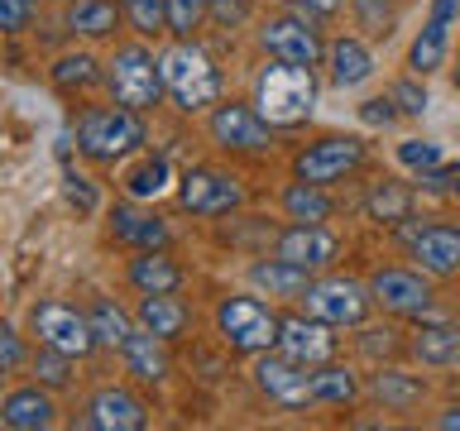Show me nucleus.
Masks as SVG:
<instances>
[{"label":"nucleus","mask_w":460,"mask_h":431,"mask_svg":"<svg viewBox=\"0 0 460 431\" xmlns=\"http://www.w3.org/2000/svg\"><path fill=\"white\" fill-rule=\"evenodd\" d=\"M158 77H164V92L172 96V106L182 115H201L221 101V72L192 39H178L158 57Z\"/></svg>","instance_id":"nucleus-1"},{"label":"nucleus","mask_w":460,"mask_h":431,"mask_svg":"<svg viewBox=\"0 0 460 431\" xmlns=\"http://www.w3.org/2000/svg\"><path fill=\"white\" fill-rule=\"evenodd\" d=\"M316 106V77L312 67H293V63H279L259 72L254 82V110L264 115L269 125H297L307 120Z\"/></svg>","instance_id":"nucleus-2"},{"label":"nucleus","mask_w":460,"mask_h":431,"mask_svg":"<svg viewBox=\"0 0 460 431\" xmlns=\"http://www.w3.org/2000/svg\"><path fill=\"white\" fill-rule=\"evenodd\" d=\"M144 144V120L139 110L129 106H86L77 115V149L86 158H96V163H115V158H125L129 149H139Z\"/></svg>","instance_id":"nucleus-3"},{"label":"nucleus","mask_w":460,"mask_h":431,"mask_svg":"<svg viewBox=\"0 0 460 431\" xmlns=\"http://www.w3.org/2000/svg\"><path fill=\"white\" fill-rule=\"evenodd\" d=\"M106 86L111 96L129 110H149L164 96V77H158V57L144 43H120L115 57L106 63Z\"/></svg>","instance_id":"nucleus-4"},{"label":"nucleus","mask_w":460,"mask_h":431,"mask_svg":"<svg viewBox=\"0 0 460 431\" xmlns=\"http://www.w3.org/2000/svg\"><path fill=\"white\" fill-rule=\"evenodd\" d=\"M216 330L230 350L240 355H259L279 340V316H273L259 297H226L216 307Z\"/></svg>","instance_id":"nucleus-5"},{"label":"nucleus","mask_w":460,"mask_h":431,"mask_svg":"<svg viewBox=\"0 0 460 431\" xmlns=\"http://www.w3.org/2000/svg\"><path fill=\"white\" fill-rule=\"evenodd\" d=\"M29 326H34L39 345H49V350H63L72 359H86L96 350V336H92V321H86V312L67 307V302H34V312H29Z\"/></svg>","instance_id":"nucleus-6"},{"label":"nucleus","mask_w":460,"mask_h":431,"mask_svg":"<svg viewBox=\"0 0 460 431\" xmlns=\"http://www.w3.org/2000/svg\"><path fill=\"white\" fill-rule=\"evenodd\" d=\"M307 312L326 326H359L369 316V287L355 283V278H322V283H307Z\"/></svg>","instance_id":"nucleus-7"},{"label":"nucleus","mask_w":460,"mask_h":431,"mask_svg":"<svg viewBox=\"0 0 460 431\" xmlns=\"http://www.w3.org/2000/svg\"><path fill=\"white\" fill-rule=\"evenodd\" d=\"M178 201L192 216H226L244 201V187H240L235 172L192 168V172H182V182H178Z\"/></svg>","instance_id":"nucleus-8"},{"label":"nucleus","mask_w":460,"mask_h":431,"mask_svg":"<svg viewBox=\"0 0 460 431\" xmlns=\"http://www.w3.org/2000/svg\"><path fill=\"white\" fill-rule=\"evenodd\" d=\"M359 163H365V144L359 139H341V135H331V139H316L307 144L297 158H293V172L302 182H316V187H326V182H341L345 172H355Z\"/></svg>","instance_id":"nucleus-9"},{"label":"nucleus","mask_w":460,"mask_h":431,"mask_svg":"<svg viewBox=\"0 0 460 431\" xmlns=\"http://www.w3.org/2000/svg\"><path fill=\"white\" fill-rule=\"evenodd\" d=\"M254 383H259V393H269L279 408H307V402H312V374H307V365L288 359L283 350H273V355L259 350Z\"/></svg>","instance_id":"nucleus-10"},{"label":"nucleus","mask_w":460,"mask_h":431,"mask_svg":"<svg viewBox=\"0 0 460 431\" xmlns=\"http://www.w3.org/2000/svg\"><path fill=\"white\" fill-rule=\"evenodd\" d=\"M307 14H316L312 5H302V20L297 14H283V20H269L264 24V48L279 57V63H293V67H316L322 63V34L307 24Z\"/></svg>","instance_id":"nucleus-11"},{"label":"nucleus","mask_w":460,"mask_h":431,"mask_svg":"<svg viewBox=\"0 0 460 431\" xmlns=\"http://www.w3.org/2000/svg\"><path fill=\"white\" fill-rule=\"evenodd\" d=\"M211 139L221 144V149H235V154H264L273 144L264 115L254 106H235V101H226V106L211 110Z\"/></svg>","instance_id":"nucleus-12"},{"label":"nucleus","mask_w":460,"mask_h":431,"mask_svg":"<svg viewBox=\"0 0 460 431\" xmlns=\"http://www.w3.org/2000/svg\"><path fill=\"white\" fill-rule=\"evenodd\" d=\"M273 345H279L288 359L307 365V369L326 365V359L336 355V336H331V326L316 321L312 312L307 316H279V340H273Z\"/></svg>","instance_id":"nucleus-13"},{"label":"nucleus","mask_w":460,"mask_h":431,"mask_svg":"<svg viewBox=\"0 0 460 431\" xmlns=\"http://www.w3.org/2000/svg\"><path fill=\"white\" fill-rule=\"evenodd\" d=\"M369 302H379L384 312H398V316H422L431 307V287L412 268H379L369 278Z\"/></svg>","instance_id":"nucleus-14"},{"label":"nucleus","mask_w":460,"mask_h":431,"mask_svg":"<svg viewBox=\"0 0 460 431\" xmlns=\"http://www.w3.org/2000/svg\"><path fill=\"white\" fill-rule=\"evenodd\" d=\"M144 422H149V402L139 393H129V388H101V393H92L86 417H82V427H92V431H139Z\"/></svg>","instance_id":"nucleus-15"},{"label":"nucleus","mask_w":460,"mask_h":431,"mask_svg":"<svg viewBox=\"0 0 460 431\" xmlns=\"http://www.w3.org/2000/svg\"><path fill=\"white\" fill-rule=\"evenodd\" d=\"M456 20H460V0H431V14H427L422 34H417V43H412V72L417 77H427V72H437L446 63Z\"/></svg>","instance_id":"nucleus-16"},{"label":"nucleus","mask_w":460,"mask_h":431,"mask_svg":"<svg viewBox=\"0 0 460 431\" xmlns=\"http://www.w3.org/2000/svg\"><path fill=\"white\" fill-rule=\"evenodd\" d=\"M336 235H331L326 225H307V221H297V225H288L283 235H279V259H288V264H302V268H326L331 259H336Z\"/></svg>","instance_id":"nucleus-17"},{"label":"nucleus","mask_w":460,"mask_h":431,"mask_svg":"<svg viewBox=\"0 0 460 431\" xmlns=\"http://www.w3.org/2000/svg\"><path fill=\"white\" fill-rule=\"evenodd\" d=\"M412 259L422 264V273H437V278L460 273V230L456 225H422L412 235Z\"/></svg>","instance_id":"nucleus-18"},{"label":"nucleus","mask_w":460,"mask_h":431,"mask_svg":"<svg viewBox=\"0 0 460 431\" xmlns=\"http://www.w3.org/2000/svg\"><path fill=\"white\" fill-rule=\"evenodd\" d=\"M0 417H5V427H14V431H49L58 422V408H53V398L43 393V383H29V388L5 393Z\"/></svg>","instance_id":"nucleus-19"},{"label":"nucleus","mask_w":460,"mask_h":431,"mask_svg":"<svg viewBox=\"0 0 460 431\" xmlns=\"http://www.w3.org/2000/svg\"><path fill=\"white\" fill-rule=\"evenodd\" d=\"M120 359H125V369L135 374L139 383H164L168 379V350H164V340H158L154 330H144V326H135L125 336Z\"/></svg>","instance_id":"nucleus-20"},{"label":"nucleus","mask_w":460,"mask_h":431,"mask_svg":"<svg viewBox=\"0 0 460 431\" xmlns=\"http://www.w3.org/2000/svg\"><path fill=\"white\" fill-rule=\"evenodd\" d=\"M120 20H125L120 0H67L63 10V24L82 39H111L120 29Z\"/></svg>","instance_id":"nucleus-21"},{"label":"nucleus","mask_w":460,"mask_h":431,"mask_svg":"<svg viewBox=\"0 0 460 431\" xmlns=\"http://www.w3.org/2000/svg\"><path fill=\"white\" fill-rule=\"evenodd\" d=\"M111 235L129 244V250H164L168 244V225L149 211H135V207H115L111 216Z\"/></svg>","instance_id":"nucleus-22"},{"label":"nucleus","mask_w":460,"mask_h":431,"mask_svg":"<svg viewBox=\"0 0 460 431\" xmlns=\"http://www.w3.org/2000/svg\"><path fill=\"white\" fill-rule=\"evenodd\" d=\"M125 278L135 283L139 293H178V287H182V268L172 264L164 250H139L135 259H129Z\"/></svg>","instance_id":"nucleus-23"},{"label":"nucleus","mask_w":460,"mask_h":431,"mask_svg":"<svg viewBox=\"0 0 460 431\" xmlns=\"http://www.w3.org/2000/svg\"><path fill=\"white\" fill-rule=\"evenodd\" d=\"M139 326L144 330H154L158 340H178L182 330H187V307L172 293H139Z\"/></svg>","instance_id":"nucleus-24"},{"label":"nucleus","mask_w":460,"mask_h":431,"mask_svg":"<svg viewBox=\"0 0 460 431\" xmlns=\"http://www.w3.org/2000/svg\"><path fill=\"white\" fill-rule=\"evenodd\" d=\"M250 283L269 297H302L307 283H312V268L288 264V259H259V264L250 268Z\"/></svg>","instance_id":"nucleus-25"},{"label":"nucleus","mask_w":460,"mask_h":431,"mask_svg":"<svg viewBox=\"0 0 460 431\" xmlns=\"http://www.w3.org/2000/svg\"><path fill=\"white\" fill-rule=\"evenodd\" d=\"M326 63H331V82L341 86V92H350V86H359V82H369L374 77V57H369V48L359 39H336L326 48Z\"/></svg>","instance_id":"nucleus-26"},{"label":"nucleus","mask_w":460,"mask_h":431,"mask_svg":"<svg viewBox=\"0 0 460 431\" xmlns=\"http://www.w3.org/2000/svg\"><path fill=\"white\" fill-rule=\"evenodd\" d=\"M408 350L422 359V365H460V326H451V321H431V326H422L417 336L408 340Z\"/></svg>","instance_id":"nucleus-27"},{"label":"nucleus","mask_w":460,"mask_h":431,"mask_svg":"<svg viewBox=\"0 0 460 431\" xmlns=\"http://www.w3.org/2000/svg\"><path fill=\"white\" fill-rule=\"evenodd\" d=\"M86 321H92V336H96V345H111V350H120L125 336L135 330V321H129V312H125V307H115L111 297H96L92 307H86Z\"/></svg>","instance_id":"nucleus-28"},{"label":"nucleus","mask_w":460,"mask_h":431,"mask_svg":"<svg viewBox=\"0 0 460 431\" xmlns=\"http://www.w3.org/2000/svg\"><path fill=\"white\" fill-rule=\"evenodd\" d=\"M168 182H172L168 158H164V154H154V158H144V163H135V168L125 172V197H129V201H149V197L164 192Z\"/></svg>","instance_id":"nucleus-29"},{"label":"nucleus","mask_w":460,"mask_h":431,"mask_svg":"<svg viewBox=\"0 0 460 431\" xmlns=\"http://www.w3.org/2000/svg\"><path fill=\"white\" fill-rule=\"evenodd\" d=\"M283 211L288 216H293V221H307V225H322L326 221V216H331V197L322 192V187H316V182H293V187H288V192H283Z\"/></svg>","instance_id":"nucleus-30"},{"label":"nucleus","mask_w":460,"mask_h":431,"mask_svg":"<svg viewBox=\"0 0 460 431\" xmlns=\"http://www.w3.org/2000/svg\"><path fill=\"white\" fill-rule=\"evenodd\" d=\"M359 379L341 365H316L312 369V402H355Z\"/></svg>","instance_id":"nucleus-31"},{"label":"nucleus","mask_w":460,"mask_h":431,"mask_svg":"<svg viewBox=\"0 0 460 431\" xmlns=\"http://www.w3.org/2000/svg\"><path fill=\"white\" fill-rule=\"evenodd\" d=\"M369 393L384 402V408L394 412H408L417 398H422V379H412V374H398V369H384L379 379L369 383Z\"/></svg>","instance_id":"nucleus-32"},{"label":"nucleus","mask_w":460,"mask_h":431,"mask_svg":"<svg viewBox=\"0 0 460 431\" xmlns=\"http://www.w3.org/2000/svg\"><path fill=\"white\" fill-rule=\"evenodd\" d=\"M365 207H369L374 221L398 225V221H408V216H412V192H408V187H398V182H379V187L369 192Z\"/></svg>","instance_id":"nucleus-33"},{"label":"nucleus","mask_w":460,"mask_h":431,"mask_svg":"<svg viewBox=\"0 0 460 431\" xmlns=\"http://www.w3.org/2000/svg\"><path fill=\"white\" fill-rule=\"evenodd\" d=\"M101 77V63L92 53H63L53 63V86H63V92H72V86H92Z\"/></svg>","instance_id":"nucleus-34"},{"label":"nucleus","mask_w":460,"mask_h":431,"mask_svg":"<svg viewBox=\"0 0 460 431\" xmlns=\"http://www.w3.org/2000/svg\"><path fill=\"white\" fill-rule=\"evenodd\" d=\"M120 14L135 24V34H144V39H154V34L168 29V5L164 0H120Z\"/></svg>","instance_id":"nucleus-35"},{"label":"nucleus","mask_w":460,"mask_h":431,"mask_svg":"<svg viewBox=\"0 0 460 431\" xmlns=\"http://www.w3.org/2000/svg\"><path fill=\"white\" fill-rule=\"evenodd\" d=\"M29 365H34V379H39L43 388H67V383H72V355H63V350L39 345V355L29 359Z\"/></svg>","instance_id":"nucleus-36"},{"label":"nucleus","mask_w":460,"mask_h":431,"mask_svg":"<svg viewBox=\"0 0 460 431\" xmlns=\"http://www.w3.org/2000/svg\"><path fill=\"white\" fill-rule=\"evenodd\" d=\"M168 5V34L172 39H192L201 20H207V0H164Z\"/></svg>","instance_id":"nucleus-37"},{"label":"nucleus","mask_w":460,"mask_h":431,"mask_svg":"<svg viewBox=\"0 0 460 431\" xmlns=\"http://www.w3.org/2000/svg\"><path fill=\"white\" fill-rule=\"evenodd\" d=\"M398 163H408L417 172H431V168L446 163V149H441V144H431V139H402L398 144Z\"/></svg>","instance_id":"nucleus-38"},{"label":"nucleus","mask_w":460,"mask_h":431,"mask_svg":"<svg viewBox=\"0 0 460 431\" xmlns=\"http://www.w3.org/2000/svg\"><path fill=\"white\" fill-rule=\"evenodd\" d=\"M39 0H0V34H20V29L34 24Z\"/></svg>","instance_id":"nucleus-39"},{"label":"nucleus","mask_w":460,"mask_h":431,"mask_svg":"<svg viewBox=\"0 0 460 431\" xmlns=\"http://www.w3.org/2000/svg\"><path fill=\"white\" fill-rule=\"evenodd\" d=\"M29 359V350H24V336L14 330L10 321H0V374H10V369H20Z\"/></svg>","instance_id":"nucleus-40"},{"label":"nucleus","mask_w":460,"mask_h":431,"mask_svg":"<svg viewBox=\"0 0 460 431\" xmlns=\"http://www.w3.org/2000/svg\"><path fill=\"white\" fill-rule=\"evenodd\" d=\"M355 14H359V24L369 29V34H388V0H355Z\"/></svg>","instance_id":"nucleus-41"},{"label":"nucleus","mask_w":460,"mask_h":431,"mask_svg":"<svg viewBox=\"0 0 460 431\" xmlns=\"http://www.w3.org/2000/svg\"><path fill=\"white\" fill-rule=\"evenodd\" d=\"M394 106L402 110V115H422L427 110V92L417 82H398L394 86Z\"/></svg>","instance_id":"nucleus-42"},{"label":"nucleus","mask_w":460,"mask_h":431,"mask_svg":"<svg viewBox=\"0 0 460 431\" xmlns=\"http://www.w3.org/2000/svg\"><path fill=\"white\" fill-rule=\"evenodd\" d=\"M207 14H216V24H240L244 20V0H207Z\"/></svg>","instance_id":"nucleus-43"},{"label":"nucleus","mask_w":460,"mask_h":431,"mask_svg":"<svg viewBox=\"0 0 460 431\" xmlns=\"http://www.w3.org/2000/svg\"><path fill=\"white\" fill-rule=\"evenodd\" d=\"M359 115H365L369 125H394V96H379V101H365V106H359Z\"/></svg>","instance_id":"nucleus-44"},{"label":"nucleus","mask_w":460,"mask_h":431,"mask_svg":"<svg viewBox=\"0 0 460 431\" xmlns=\"http://www.w3.org/2000/svg\"><path fill=\"white\" fill-rule=\"evenodd\" d=\"M394 336H398L394 326H384V330H365V336H359V345H365L369 355H379V345H384V350H398V340H394Z\"/></svg>","instance_id":"nucleus-45"},{"label":"nucleus","mask_w":460,"mask_h":431,"mask_svg":"<svg viewBox=\"0 0 460 431\" xmlns=\"http://www.w3.org/2000/svg\"><path fill=\"white\" fill-rule=\"evenodd\" d=\"M67 192H72V201H77L82 211H92V207H96V192L86 187V178H77V172H67Z\"/></svg>","instance_id":"nucleus-46"},{"label":"nucleus","mask_w":460,"mask_h":431,"mask_svg":"<svg viewBox=\"0 0 460 431\" xmlns=\"http://www.w3.org/2000/svg\"><path fill=\"white\" fill-rule=\"evenodd\" d=\"M437 422H441L446 431H460V402H456V408H446V412L437 417Z\"/></svg>","instance_id":"nucleus-47"},{"label":"nucleus","mask_w":460,"mask_h":431,"mask_svg":"<svg viewBox=\"0 0 460 431\" xmlns=\"http://www.w3.org/2000/svg\"><path fill=\"white\" fill-rule=\"evenodd\" d=\"M302 5H312L316 14H336V10H341V0H302Z\"/></svg>","instance_id":"nucleus-48"},{"label":"nucleus","mask_w":460,"mask_h":431,"mask_svg":"<svg viewBox=\"0 0 460 431\" xmlns=\"http://www.w3.org/2000/svg\"><path fill=\"white\" fill-rule=\"evenodd\" d=\"M456 86H460V67H456Z\"/></svg>","instance_id":"nucleus-49"},{"label":"nucleus","mask_w":460,"mask_h":431,"mask_svg":"<svg viewBox=\"0 0 460 431\" xmlns=\"http://www.w3.org/2000/svg\"><path fill=\"white\" fill-rule=\"evenodd\" d=\"M456 197H460V182H456Z\"/></svg>","instance_id":"nucleus-50"},{"label":"nucleus","mask_w":460,"mask_h":431,"mask_svg":"<svg viewBox=\"0 0 460 431\" xmlns=\"http://www.w3.org/2000/svg\"><path fill=\"white\" fill-rule=\"evenodd\" d=\"M0 427H5V417H0Z\"/></svg>","instance_id":"nucleus-51"},{"label":"nucleus","mask_w":460,"mask_h":431,"mask_svg":"<svg viewBox=\"0 0 460 431\" xmlns=\"http://www.w3.org/2000/svg\"><path fill=\"white\" fill-rule=\"evenodd\" d=\"M0 379H5V374H0Z\"/></svg>","instance_id":"nucleus-52"}]
</instances>
